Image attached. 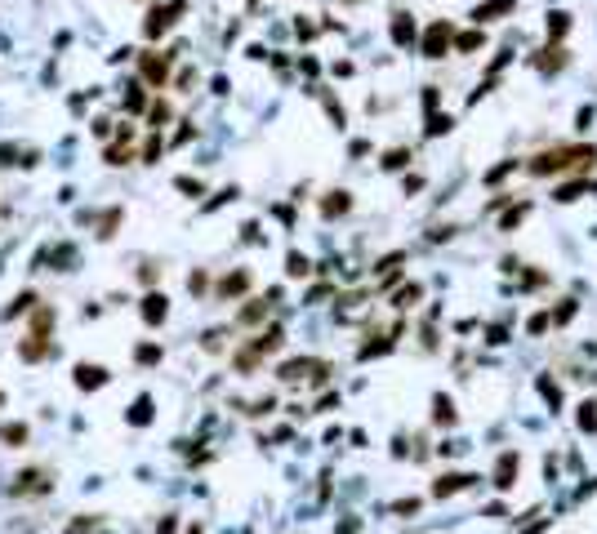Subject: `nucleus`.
Masks as SVG:
<instances>
[{"mask_svg": "<svg viewBox=\"0 0 597 534\" xmlns=\"http://www.w3.org/2000/svg\"><path fill=\"white\" fill-rule=\"evenodd\" d=\"M597 161V147H548V152H535L526 169L535 178H548V174H562V169H589Z\"/></svg>", "mask_w": 597, "mask_h": 534, "instance_id": "1", "label": "nucleus"}, {"mask_svg": "<svg viewBox=\"0 0 597 534\" xmlns=\"http://www.w3.org/2000/svg\"><path fill=\"white\" fill-rule=\"evenodd\" d=\"M183 14H188V0H165V5H152L148 18H143V36H148V41H161V36L174 27Z\"/></svg>", "mask_w": 597, "mask_h": 534, "instance_id": "2", "label": "nucleus"}, {"mask_svg": "<svg viewBox=\"0 0 597 534\" xmlns=\"http://www.w3.org/2000/svg\"><path fill=\"white\" fill-rule=\"evenodd\" d=\"M276 374H281V383H303V379H312L316 387H321L325 379H330V366H325V361H316V356H295V361H286Z\"/></svg>", "mask_w": 597, "mask_h": 534, "instance_id": "3", "label": "nucleus"}, {"mask_svg": "<svg viewBox=\"0 0 597 534\" xmlns=\"http://www.w3.org/2000/svg\"><path fill=\"white\" fill-rule=\"evenodd\" d=\"M169 63H174V54H161V50H143L139 54V76L143 85H152V89H161L169 80Z\"/></svg>", "mask_w": 597, "mask_h": 534, "instance_id": "4", "label": "nucleus"}, {"mask_svg": "<svg viewBox=\"0 0 597 534\" xmlns=\"http://www.w3.org/2000/svg\"><path fill=\"white\" fill-rule=\"evenodd\" d=\"M54 490V472L50 468H22L18 477H14V485H9V494H50Z\"/></svg>", "mask_w": 597, "mask_h": 534, "instance_id": "5", "label": "nucleus"}, {"mask_svg": "<svg viewBox=\"0 0 597 534\" xmlns=\"http://www.w3.org/2000/svg\"><path fill=\"white\" fill-rule=\"evenodd\" d=\"M71 383H76L80 392H99V387L112 383V370L99 366V361H76V366H71Z\"/></svg>", "mask_w": 597, "mask_h": 534, "instance_id": "6", "label": "nucleus"}, {"mask_svg": "<svg viewBox=\"0 0 597 534\" xmlns=\"http://www.w3.org/2000/svg\"><path fill=\"white\" fill-rule=\"evenodd\" d=\"M250 285H254V272H250V267H232V272L214 285V294L223 298V303H237V298L250 294Z\"/></svg>", "mask_w": 597, "mask_h": 534, "instance_id": "7", "label": "nucleus"}, {"mask_svg": "<svg viewBox=\"0 0 597 534\" xmlns=\"http://www.w3.org/2000/svg\"><path fill=\"white\" fill-rule=\"evenodd\" d=\"M450 41H455V31H450V22H433L428 31H423V58H442V54H450Z\"/></svg>", "mask_w": 597, "mask_h": 534, "instance_id": "8", "label": "nucleus"}, {"mask_svg": "<svg viewBox=\"0 0 597 534\" xmlns=\"http://www.w3.org/2000/svg\"><path fill=\"white\" fill-rule=\"evenodd\" d=\"M139 317H143V325H165V317H169V298L161 294V289L143 294V303H139Z\"/></svg>", "mask_w": 597, "mask_h": 534, "instance_id": "9", "label": "nucleus"}, {"mask_svg": "<svg viewBox=\"0 0 597 534\" xmlns=\"http://www.w3.org/2000/svg\"><path fill=\"white\" fill-rule=\"evenodd\" d=\"M472 481H477L472 472H446V477H437V481H433V499H450V494L468 490Z\"/></svg>", "mask_w": 597, "mask_h": 534, "instance_id": "10", "label": "nucleus"}, {"mask_svg": "<svg viewBox=\"0 0 597 534\" xmlns=\"http://www.w3.org/2000/svg\"><path fill=\"white\" fill-rule=\"evenodd\" d=\"M50 347H54V334H27V338L18 343V356L27 361V366H36V361L50 356Z\"/></svg>", "mask_w": 597, "mask_h": 534, "instance_id": "11", "label": "nucleus"}, {"mask_svg": "<svg viewBox=\"0 0 597 534\" xmlns=\"http://www.w3.org/2000/svg\"><path fill=\"white\" fill-rule=\"evenodd\" d=\"M517 468H521V459H517L513 450H504V454H499V463H495V490H513Z\"/></svg>", "mask_w": 597, "mask_h": 534, "instance_id": "12", "label": "nucleus"}, {"mask_svg": "<svg viewBox=\"0 0 597 534\" xmlns=\"http://www.w3.org/2000/svg\"><path fill=\"white\" fill-rule=\"evenodd\" d=\"M267 312H272V303H263V298H246V308L237 312V325H246V330H259V325L267 321Z\"/></svg>", "mask_w": 597, "mask_h": 534, "instance_id": "13", "label": "nucleus"}, {"mask_svg": "<svg viewBox=\"0 0 597 534\" xmlns=\"http://www.w3.org/2000/svg\"><path fill=\"white\" fill-rule=\"evenodd\" d=\"M348 210H352V196H348L344 187H335V192H325V196H321V218H344Z\"/></svg>", "mask_w": 597, "mask_h": 534, "instance_id": "14", "label": "nucleus"}, {"mask_svg": "<svg viewBox=\"0 0 597 534\" xmlns=\"http://www.w3.org/2000/svg\"><path fill=\"white\" fill-rule=\"evenodd\" d=\"M156 419V400L143 392V396H134V405H129V414H125V423H134V428H148V423Z\"/></svg>", "mask_w": 597, "mask_h": 534, "instance_id": "15", "label": "nucleus"}, {"mask_svg": "<svg viewBox=\"0 0 597 534\" xmlns=\"http://www.w3.org/2000/svg\"><path fill=\"white\" fill-rule=\"evenodd\" d=\"M250 347L259 352V356H272V352L286 347V330H281V325H272V330H263L259 338H250Z\"/></svg>", "mask_w": 597, "mask_h": 534, "instance_id": "16", "label": "nucleus"}, {"mask_svg": "<svg viewBox=\"0 0 597 534\" xmlns=\"http://www.w3.org/2000/svg\"><path fill=\"white\" fill-rule=\"evenodd\" d=\"M566 63H570V54L562 50V45H544V50L535 54V67L540 71H562Z\"/></svg>", "mask_w": 597, "mask_h": 534, "instance_id": "17", "label": "nucleus"}, {"mask_svg": "<svg viewBox=\"0 0 597 534\" xmlns=\"http://www.w3.org/2000/svg\"><path fill=\"white\" fill-rule=\"evenodd\" d=\"M513 9H517V0H486V5L472 9V22H495V18L513 14Z\"/></svg>", "mask_w": 597, "mask_h": 534, "instance_id": "18", "label": "nucleus"}, {"mask_svg": "<svg viewBox=\"0 0 597 534\" xmlns=\"http://www.w3.org/2000/svg\"><path fill=\"white\" fill-rule=\"evenodd\" d=\"M27 441H31V428H27V423H0V445H9V450H22Z\"/></svg>", "mask_w": 597, "mask_h": 534, "instance_id": "19", "label": "nucleus"}, {"mask_svg": "<svg viewBox=\"0 0 597 534\" xmlns=\"http://www.w3.org/2000/svg\"><path fill=\"white\" fill-rule=\"evenodd\" d=\"M36 303H41V294H36V289H22V294H18L14 303H9V308L0 312V317H5V321H18L22 312H31V308H36Z\"/></svg>", "mask_w": 597, "mask_h": 534, "instance_id": "20", "label": "nucleus"}, {"mask_svg": "<svg viewBox=\"0 0 597 534\" xmlns=\"http://www.w3.org/2000/svg\"><path fill=\"white\" fill-rule=\"evenodd\" d=\"M259 366H263V356H259V352H254L250 343H246V347H237V356H232V370H237V374H254Z\"/></svg>", "mask_w": 597, "mask_h": 534, "instance_id": "21", "label": "nucleus"}, {"mask_svg": "<svg viewBox=\"0 0 597 534\" xmlns=\"http://www.w3.org/2000/svg\"><path fill=\"white\" fill-rule=\"evenodd\" d=\"M125 112H129V116H143V112H148V89H143L139 80L125 85Z\"/></svg>", "mask_w": 597, "mask_h": 534, "instance_id": "22", "label": "nucleus"}, {"mask_svg": "<svg viewBox=\"0 0 597 534\" xmlns=\"http://www.w3.org/2000/svg\"><path fill=\"white\" fill-rule=\"evenodd\" d=\"M120 218H125V210H120V205H112L107 214H99V232H94V236H99V240H112L116 227H120Z\"/></svg>", "mask_w": 597, "mask_h": 534, "instance_id": "23", "label": "nucleus"}, {"mask_svg": "<svg viewBox=\"0 0 597 534\" xmlns=\"http://www.w3.org/2000/svg\"><path fill=\"white\" fill-rule=\"evenodd\" d=\"M45 259L54 263V272H71V267H76V245H54Z\"/></svg>", "mask_w": 597, "mask_h": 534, "instance_id": "24", "label": "nucleus"}, {"mask_svg": "<svg viewBox=\"0 0 597 534\" xmlns=\"http://www.w3.org/2000/svg\"><path fill=\"white\" fill-rule=\"evenodd\" d=\"M433 419L442 423V428H455V400L450 396H433Z\"/></svg>", "mask_w": 597, "mask_h": 534, "instance_id": "25", "label": "nucleus"}, {"mask_svg": "<svg viewBox=\"0 0 597 534\" xmlns=\"http://www.w3.org/2000/svg\"><path fill=\"white\" fill-rule=\"evenodd\" d=\"M393 41H397V45H410V41H415V18H410V14H397V18H393Z\"/></svg>", "mask_w": 597, "mask_h": 534, "instance_id": "26", "label": "nucleus"}, {"mask_svg": "<svg viewBox=\"0 0 597 534\" xmlns=\"http://www.w3.org/2000/svg\"><path fill=\"white\" fill-rule=\"evenodd\" d=\"M450 45H455L459 54H477L482 45H486V36H482V31H459V36H455V41H450Z\"/></svg>", "mask_w": 597, "mask_h": 534, "instance_id": "27", "label": "nucleus"}, {"mask_svg": "<svg viewBox=\"0 0 597 534\" xmlns=\"http://www.w3.org/2000/svg\"><path fill=\"white\" fill-rule=\"evenodd\" d=\"M570 31V14H562V9H557V14H548V41H562V36Z\"/></svg>", "mask_w": 597, "mask_h": 534, "instance_id": "28", "label": "nucleus"}, {"mask_svg": "<svg viewBox=\"0 0 597 534\" xmlns=\"http://www.w3.org/2000/svg\"><path fill=\"white\" fill-rule=\"evenodd\" d=\"M103 161H107V165H129V161H134V156H129V143H107V147H103Z\"/></svg>", "mask_w": 597, "mask_h": 534, "instance_id": "29", "label": "nucleus"}, {"mask_svg": "<svg viewBox=\"0 0 597 534\" xmlns=\"http://www.w3.org/2000/svg\"><path fill=\"white\" fill-rule=\"evenodd\" d=\"M410 165V147H388L384 152V169H406Z\"/></svg>", "mask_w": 597, "mask_h": 534, "instance_id": "30", "label": "nucleus"}, {"mask_svg": "<svg viewBox=\"0 0 597 534\" xmlns=\"http://www.w3.org/2000/svg\"><path fill=\"white\" fill-rule=\"evenodd\" d=\"M419 294H423L419 285H406V289H397V294H393V308H401V312H406V308H415V303H419Z\"/></svg>", "mask_w": 597, "mask_h": 534, "instance_id": "31", "label": "nucleus"}, {"mask_svg": "<svg viewBox=\"0 0 597 534\" xmlns=\"http://www.w3.org/2000/svg\"><path fill=\"white\" fill-rule=\"evenodd\" d=\"M134 361H139V366H156V361H161V347L156 343H139L134 347Z\"/></svg>", "mask_w": 597, "mask_h": 534, "instance_id": "32", "label": "nucleus"}, {"mask_svg": "<svg viewBox=\"0 0 597 534\" xmlns=\"http://www.w3.org/2000/svg\"><path fill=\"white\" fill-rule=\"evenodd\" d=\"M570 317H575V298H562V308L548 312V325H566Z\"/></svg>", "mask_w": 597, "mask_h": 534, "instance_id": "33", "label": "nucleus"}, {"mask_svg": "<svg viewBox=\"0 0 597 534\" xmlns=\"http://www.w3.org/2000/svg\"><path fill=\"white\" fill-rule=\"evenodd\" d=\"M148 120H152V129H161L165 120H169V103H152L148 107Z\"/></svg>", "mask_w": 597, "mask_h": 534, "instance_id": "34", "label": "nucleus"}, {"mask_svg": "<svg viewBox=\"0 0 597 534\" xmlns=\"http://www.w3.org/2000/svg\"><path fill=\"white\" fill-rule=\"evenodd\" d=\"M575 419H580V428H584V432H597V405H580V414H575Z\"/></svg>", "mask_w": 597, "mask_h": 534, "instance_id": "35", "label": "nucleus"}, {"mask_svg": "<svg viewBox=\"0 0 597 534\" xmlns=\"http://www.w3.org/2000/svg\"><path fill=\"white\" fill-rule=\"evenodd\" d=\"M156 156H161V138H148V143H143V152H139V161L143 165H156Z\"/></svg>", "mask_w": 597, "mask_h": 534, "instance_id": "36", "label": "nucleus"}, {"mask_svg": "<svg viewBox=\"0 0 597 534\" xmlns=\"http://www.w3.org/2000/svg\"><path fill=\"white\" fill-rule=\"evenodd\" d=\"M308 267H312V263L303 259V254H290V259H286V272H290V276H308Z\"/></svg>", "mask_w": 597, "mask_h": 534, "instance_id": "37", "label": "nucleus"}, {"mask_svg": "<svg viewBox=\"0 0 597 534\" xmlns=\"http://www.w3.org/2000/svg\"><path fill=\"white\" fill-rule=\"evenodd\" d=\"M446 129H450V116H428V125H423L428 138H437V134H446Z\"/></svg>", "mask_w": 597, "mask_h": 534, "instance_id": "38", "label": "nucleus"}, {"mask_svg": "<svg viewBox=\"0 0 597 534\" xmlns=\"http://www.w3.org/2000/svg\"><path fill=\"white\" fill-rule=\"evenodd\" d=\"M188 289H192V294H205V289H210V276H205V272H192V276H188Z\"/></svg>", "mask_w": 597, "mask_h": 534, "instance_id": "39", "label": "nucleus"}, {"mask_svg": "<svg viewBox=\"0 0 597 534\" xmlns=\"http://www.w3.org/2000/svg\"><path fill=\"white\" fill-rule=\"evenodd\" d=\"M174 187H178V192H188V196H201V192H205L197 178H174Z\"/></svg>", "mask_w": 597, "mask_h": 534, "instance_id": "40", "label": "nucleus"}, {"mask_svg": "<svg viewBox=\"0 0 597 534\" xmlns=\"http://www.w3.org/2000/svg\"><path fill=\"white\" fill-rule=\"evenodd\" d=\"M94 526H99V521H94V517H80V521H76V526H67V534H90Z\"/></svg>", "mask_w": 597, "mask_h": 534, "instance_id": "41", "label": "nucleus"}, {"mask_svg": "<svg viewBox=\"0 0 597 534\" xmlns=\"http://www.w3.org/2000/svg\"><path fill=\"white\" fill-rule=\"evenodd\" d=\"M548 330V312H535L531 317V334H544Z\"/></svg>", "mask_w": 597, "mask_h": 534, "instance_id": "42", "label": "nucleus"}, {"mask_svg": "<svg viewBox=\"0 0 597 534\" xmlns=\"http://www.w3.org/2000/svg\"><path fill=\"white\" fill-rule=\"evenodd\" d=\"M521 218H526V205H517V210H513V214H504V227H517V223H521Z\"/></svg>", "mask_w": 597, "mask_h": 534, "instance_id": "43", "label": "nucleus"}, {"mask_svg": "<svg viewBox=\"0 0 597 534\" xmlns=\"http://www.w3.org/2000/svg\"><path fill=\"white\" fill-rule=\"evenodd\" d=\"M94 134H99V138H107V134H112V120L99 116V120H94Z\"/></svg>", "mask_w": 597, "mask_h": 534, "instance_id": "44", "label": "nucleus"}, {"mask_svg": "<svg viewBox=\"0 0 597 534\" xmlns=\"http://www.w3.org/2000/svg\"><path fill=\"white\" fill-rule=\"evenodd\" d=\"M174 530H178V517H165L161 526H156V534H174Z\"/></svg>", "mask_w": 597, "mask_h": 534, "instance_id": "45", "label": "nucleus"}, {"mask_svg": "<svg viewBox=\"0 0 597 534\" xmlns=\"http://www.w3.org/2000/svg\"><path fill=\"white\" fill-rule=\"evenodd\" d=\"M156 276H161V267H152V263L139 267V281H156Z\"/></svg>", "mask_w": 597, "mask_h": 534, "instance_id": "46", "label": "nucleus"}, {"mask_svg": "<svg viewBox=\"0 0 597 534\" xmlns=\"http://www.w3.org/2000/svg\"><path fill=\"white\" fill-rule=\"evenodd\" d=\"M397 512H401V517H410V512H419V499H406V503H397Z\"/></svg>", "mask_w": 597, "mask_h": 534, "instance_id": "47", "label": "nucleus"}, {"mask_svg": "<svg viewBox=\"0 0 597 534\" xmlns=\"http://www.w3.org/2000/svg\"><path fill=\"white\" fill-rule=\"evenodd\" d=\"M188 534H205V530H201V526H192V530H188Z\"/></svg>", "mask_w": 597, "mask_h": 534, "instance_id": "48", "label": "nucleus"}, {"mask_svg": "<svg viewBox=\"0 0 597 534\" xmlns=\"http://www.w3.org/2000/svg\"><path fill=\"white\" fill-rule=\"evenodd\" d=\"M0 405H5V392H0Z\"/></svg>", "mask_w": 597, "mask_h": 534, "instance_id": "49", "label": "nucleus"}]
</instances>
